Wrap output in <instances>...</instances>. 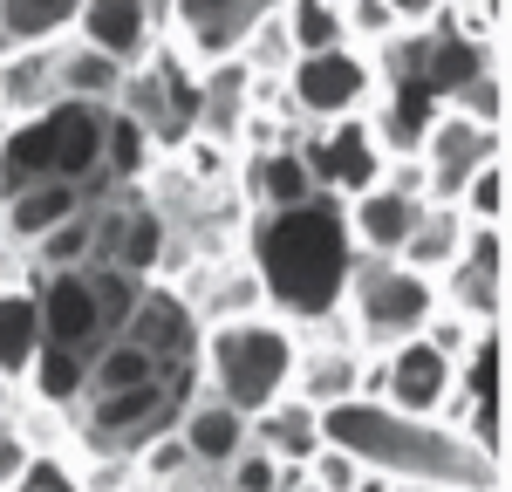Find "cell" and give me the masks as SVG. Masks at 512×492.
Masks as SVG:
<instances>
[{"label":"cell","mask_w":512,"mask_h":492,"mask_svg":"<svg viewBox=\"0 0 512 492\" xmlns=\"http://www.w3.org/2000/svg\"><path fill=\"white\" fill-rule=\"evenodd\" d=\"M239 253L260 274L267 315H280V322L301 328V335L335 322L349 267H355V246L342 233V205L308 199V205H294V212H253Z\"/></svg>","instance_id":"obj_1"},{"label":"cell","mask_w":512,"mask_h":492,"mask_svg":"<svg viewBox=\"0 0 512 492\" xmlns=\"http://www.w3.org/2000/svg\"><path fill=\"white\" fill-rule=\"evenodd\" d=\"M321 445L349 451L362 472H383L403 492H499V465H485L458 431L431 417H403L376 397L321 410Z\"/></svg>","instance_id":"obj_2"},{"label":"cell","mask_w":512,"mask_h":492,"mask_svg":"<svg viewBox=\"0 0 512 492\" xmlns=\"http://www.w3.org/2000/svg\"><path fill=\"white\" fill-rule=\"evenodd\" d=\"M294 356H301V328H287L280 315L219 322L198 335V397L239 410V417H260L287 397Z\"/></svg>","instance_id":"obj_3"},{"label":"cell","mask_w":512,"mask_h":492,"mask_svg":"<svg viewBox=\"0 0 512 492\" xmlns=\"http://www.w3.org/2000/svg\"><path fill=\"white\" fill-rule=\"evenodd\" d=\"M437 315V281L396 267V260H369L355 253L349 287H342V308H335V328L349 335L362 356H390L396 342H417Z\"/></svg>","instance_id":"obj_4"},{"label":"cell","mask_w":512,"mask_h":492,"mask_svg":"<svg viewBox=\"0 0 512 492\" xmlns=\"http://www.w3.org/2000/svg\"><path fill=\"white\" fill-rule=\"evenodd\" d=\"M287 110L301 130H321V123H349V117H369L383 82H376V62L362 48H328V55H301L287 82H280Z\"/></svg>","instance_id":"obj_5"},{"label":"cell","mask_w":512,"mask_h":492,"mask_svg":"<svg viewBox=\"0 0 512 492\" xmlns=\"http://www.w3.org/2000/svg\"><path fill=\"white\" fill-rule=\"evenodd\" d=\"M301 164H308V178H315V192L328 205H349L362 199L369 185H383V144H376V130L369 117H349V123H321V130H301Z\"/></svg>","instance_id":"obj_6"},{"label":"cell","mask_w":512,"mask_h":492,"mask_svg":"<svg viewBox=\"0 0 512 492\" xmlns=\"http://www.w3.org/2000/svg\"><path fill=\"white\" fill-rule=\"evenodd\" d=\"M362 397L403 410V417H431L437 424V410L458 397V363L437 356L424 335H417V342H396L390 356H369V369H362Z\"/></svg>","instance_id":"obj_7"},{"label":"cell","mask_w":512,"mask_h":492,"mask_svg":"<svg viewBox=\"0 0 512 492\" xmlns=\"http://www.w3.org/2000/svg\"><path fill=\"white\" fill-rule=\"evenodd\" d=\"M492 158H506V137L499 130H478L458 110H437L424 144H417V171H424V205H458L465 178L485 171Z\"/></svg>","instance_id":"obj_8"},{"label":"cell","mask_w":512,"mask_h":492,"mask_svg":"<svg viewBox=\"0 0 512 492\" xmlns=\"http://www.w3.org/2000/svg\"><path fill=\"white\" fill-rule=\"evenodd\" d=\"M198 315L192 301L178 294V281H151L144 287V301H137V315L123 322V342L130 349H144L151 363H158V376H185V369H198Z\"/></svg>","instance_id":"obj_9"},{"label":"cell","mask_w":512,"mask_h":492,"mask_svg":"<svg viewBox=\"0 0 512 492\" xmlns=\"http://www.w3.org/2000/svg\"><path fill=\"white\" fill-rule=\"evenodd\" d=\"M362 369H369V356H362L349 335L328 322V342L301 335V356H294V383H287V397H294V404H308V410L355 404V397H362Z\"/></svg>","instance_id":"obj_10"},{"label":"cell","mask_w":512,"mask_h":492,"mask_svg":"<svg viewBox=\"0 0 512 492\" xmlns=\"http://www.w3.org/2000/svg\"><path fill=\"white\" fill-rule=\"evenodd\" d=\"M76 41L96 48V55H110L117 69H137L164 41V14H158V0H82Z\"/></svg>","instance_id":"obj_11"},{"label":"cell","mask_w":512,"mask_h":492,"mask_svg":"<svg viewBox=\"0 0 512 492\" xmlns=\"http://www.w3.org/2000/svg\"><path fill=\"white\" fill-rule=\"evenodd\" d=\"M246 28H253V0H164V35L178 41L198 69L239 55Z\"/></svg>","instance_id":"obj_12"},{"label":"cell","mask_w":512,"mask_h":492,"mask_svg":"<svg viewBox=\"0 0 512 492\" xmlns=\"http://www.w3.org/2000/svg\"><path fill=\"white\" fill-rule=\"evenodd\" d=\"M35 308H41V342L48 349H82L96 356L110 335H103V315H96V294L82 274H41L35 281Z\"/></svg>","instance_id":"obj_13"},{"label":"cell","mask_w":512,"mask_h":492,"mask_svg":"<svg viewBox=\"0 0 512 492\" xmlns=\"http://www.w3.org/2000/svg\"><path fill=\"white\" fill-rule=\"evenodd\" d=\"M55 103H62V41L0 55V130L48 117Z\"/></svg>","instance_id":"obj_14"},{"label":"cell","mask_w":512,"mask_h":492,"mask_svg":"<svg viewBox=\"0 0 512 492\" xmlns=\"http://www.w3.org/2000/svg\"><path fill=\"white\" fill-rule=\"evenodd\" d=\"M171 431H178V445H185V458H192L198 479H219L239 451L253 445V417L212 404V397H192V404L178 410V424H171Z\"/></svg>","instance_id":"obj_15"},{"label":"cell","mask_w":512,"mask_h":492,"mask_svg":"<svg viewBox=\"0 0 512 492\" xmlns=\"http://www.w3.org/2000/svg\"><path fill=\"white\" fill-rule=\"evenodd\" d=\"M417 212H424L417 199H403V192H390V185H369L362 199L342 205V233H349L355 253H369V260H396L403 240H410V226H417Z\"/></svg>","instance_id":"obj_16"},{"label":"cell","mask_w":512,"mask_h":492,"mask_svg":"<svg viewBox=\"0 0 512 492\" xmlns=\"http://www.w3.org/2000/svg\"><path fill=\"white\" fill-rule=\"evenodd\" d=\"M41 123H48L55 178L89 192V185H96V171H103V123H110V110H89V103H55Z\"/></svg>","instance_id":"obj_17"},{"label":"cell","mask_w":512,"mask_h":492,"mask_svg":"<svg viewBox=\"0 0 512 492\" xmlns=\"http://www.w3.org/2000/svg\"><path fill=\"white\" fill-rule=\"evenodd\" d=\"M82 185H62V178H48V185H21V192H7L0 199V246H41L62 219H76L82 212Z\"/></svg>","instance_id":"obj_18"},{"label":"cell","mask_w":512,"mask_h":492,"mask_svg":"<svg viewBox=\"0 0 512 492\" xmlns=\"http://www.w3.org/2000/svg\"><path fill=\"white\" fill-rule=\"evenodd\" d=\"M253 117V76H246V62L226 55V62H212V69H198V130L205 144H219V151H233L239 123Z\"/></svg>","instance_id":"obj_19"},{"label":"cell","mask_w":512,"mask_h":492,"mask_svg":"<svg viewBox=\"0 0 512 492\" xmlns=\"http://www.w3.org/2000/svg\"><path fill=\"white\" fill-rule=\"evenodd\" d=\"M41 356V308L28 281H0V390H21L28 363Z\"/></svg>","instance_id":"obj_20"},{"label":"cell","mask_w":512,"mask_h":492,"mask_svg":"<svg viewBox=\"0 0 512 492\" xmlns=\"http://www.w3.org/2000/svg\"><path fill=\"white\" fill-rule=\"evenodd\" d=\"M458 253H465V219H458V205H424L417 226H410V240H403V253H396V267L437 281V274L458 267Z\"/></svg>","instance_id":"obj_21"},{"label":"cell","mask_w":512,"mask_h":492,"mask_svg":"<svg viewBox=\"0 0 512 492\" xmlns=\"http://www.w3.org/2000/svg\"><path fill=\"white\" fill-rule=\"evenodd\" d=\"M82 0H0V55L14 48H48L76 35Z\"/></svg>","instance_id":"obj_22"},{"label":"cell","mask_w":512,"mask_h":492,"mask_svg":"<svg viewBox=\"0 0 512 492\" xmlns=\"http://www.w3.org/2000/svg\"><path fill=\"white\" fill-rule=\"evenodd\" d=\"M253 445L267 451L274 465H308V458L321 451V410L280 397L274 410H260V417H253Z\"/></svg>","instance_id":"obj_23"},{"label":"cell","mask_w":512,"mask_h":492,"mask_svg":"<svg viewBox=\"0 0 512 492\" xmlns=\"http://www.w3.org/2000/svg\"><path fill=\"white\" fill-rule=\"evenodd\" d=\"M21 390H28V404H41V410H76L82 397H89V356H82V349H48V342H41V356L28 363Z\"/></svg>","instance_id":"obj_24"},{"label":"cell","mask_w":512,"mask_h":492,"mask_svg":"<svg viewBox=\"0 0 512 492\" xmlns=\"http://www.w3.org/2000/svg\"><path fill=\"white\" fill-rule=\"evenodd\" d=\"M123 76L110 55H96V48H82L76 35L62 41V103H89V110H117L123 96Z\"/></svg>","instance_id":"obj_25"},{"label":"cell","mask_w":512,"mask_h":492,"mask_svg":"<svg viewBox=\"0 0 512 492\" xmlns=\"http://www.w3.org/2000/svg\"><path fill=\"white\" fill-rule=\"evenodd\" d=\"M280 28L294 41V62L301 55H328V48H349L342 41V0H280Z\"/></svg>","instance_id":"obj_26"},{"label":"cell","mask_w":512,"mask_h":492,"mask_svg":"<svg viewBox=\"0 0 512 492\" xmlns=\"http://www.w3.org/2000/svg\"><path fill=\"white\" fill-rule=\"evenodd\" d=\"M144 383H164V376H158V363H151L144 349H130L123 335L89 356V397H123V390H144Z\"/></svg>","instance_id":"obj_27"},{"label":"cell","mask_w":512,"mask_h":492,"mask_svg":"<svg viewBox=\"0 0 512 492\" xmlns=\"http://www.w3.org/2000/svg\"><path fill=\"white\" fill-rule=\"evenodd\" d=\"M499 376H506V328H478L458 356V397L499 404Z\"/></svg>","instance_id":"obj_28"},{"label":"cell","mask_w":512,"mask_h":492,"mask_svg":"<svg viewBox=\"0 0 512 492\" xmlns=\"http://www.w3.org/2000/svg\"><path fill=\"white\" fill-rule=\"evenodd\" d=\"M28 260H35V274H82V267L96 260V226H89V205H82L76 219H62V226H55L41 246H28Z\"/></svg>","instance_id":"obj_29"},{"label":"cell","mask_w":512,"mask_h":492,"mask_svg":"<svg viewBox=\"0 0 512 492\" xmlns=\"http://www.w3.org/2000/svg\"><path fill=\"white\" fill-rule=\"evenodd\" d=\"M444 110H458L465 123L506 137V76H499V62H492V69H478L472 82H458V89L444 96Z\"/></svg>","instance_id":"obj_30"},{"label":"cell","mask_w":512,"mask_h":492,"mask_svg":"<svg viewBox=\"0 0 512 492\" xmlns=\"http://www.w3.org/2000/svg\"><path fill=\"white\" fill-rule=\"evenodd\" d=\"M82 281H89V294H96L103 335L117 342V335H123V322L137 315V301H144V287H151V281H130L123 267H82Z\"/></svg>","instance_id":"obj_31"},{"label":"cell","mask_w":512,"mask_h":492,"mask_svg":"<svg viewBox=\"0 0 512 492\" xmlns=\"http://www.w3.org/2000/svg\"><path fill=\"white\" fill-rule=\"evenodd\" d=\"M458 219H465V226H506V158H492L485 171L465 178V192H458Z\"/></svg>","instance_id":"obj_32"},{"label":"cell","mask_w":512,"mask_h":492,"mask_svg":"<svg viewBox=\"0 0 512 492\" xmlns=\"http://www.w3.org/2000/svg\"><path fill=\"white\" fill-rule=\"evenodd\" d=\"M403 35V21L390 14V0H342V41L362 48V55H376V48H390Z\"/></svg>","instance_id":"obj_33"},{"label":"cell","mask_w":512,"mask_h":492,"mask_svg":"<svg viewBox=\"0 0 512 492\" xmlns=\"http://www.w3.org/2000/svg\"><path fill=\"white\" fill-rule=\"evenodd\" d=\"M301 472H308V492H355V479H362V465H355L349 451H335V445H321Z\"/></svg>","instance_id":"obj_34"},{"label":"cell","mask_w":512,"mask_h":492,"mask_svg":"<svg viewBox=\"0 0 512 492\" xmlns=\"http://www.w3.org/2000/svg\"><path fill=\"white\" fill-rule=\"evenodd\" d=\"M465 267H485V274H506V226H465Z\"/></svg>","instance_id":"obj_35"},{"label":"cell","mask_w":512,"mask_h":492,"mask_svg":"<svg viewBox=\"0 0 512 492\" xmlns=\"http://www.w3.org/2000/svg\"><path fill=\"white\" fill-rule=\"evenodd\" d=\"M35 451H28V438H21V424H14V410L0 417V492L21 479V465H28Z\"/></svg>","instance_id":"obj_36"},{"label":"cell","mask_w":512,"mask_h":492,"mask_svg":"<svg viewBox=\"0 0 512 492\" xmlns=\"http://www.w3.org/2000/svg\"><path fill=\"white\" fill-rule=\"evenodd\" d=\"M437 7H444V0H390V14L403 21V28H424V21H437Z\"/></svg>","instance_id":"obj_37"},{"label":"cell","mask_w":512,"mask_h":492,"mask_svg":"<svg viewBox=\"0 0 512 492\" xmlns=\"http://www.w3.org/2000/svg\"><path fill=\"white\" fill-rule=\"evenodd\" d=\"M355 492H403V486H390L383 472H362V479H355Z\"/></svg>","instance_id":"obj_38"},{"label":"cell","mask_w":512,"mask_h":492,"mask_svg":"<svg viewBox=\"0 0 512 492\" xmlns=\"http://www.w3.org/2000/svg\"><path fill=\"white\" fill-rule=\"evenodd\" d=\"M178 492H226V486H219V479H185Z\"/></svg>","instance_id":"obj_39"},{"label":"cell","mask_w":512,"mask_h":492,"mask_svg":"<svg viewBox=\"0 0 512 492\" xmlns=\"http://www.w3.org/2000/svg\"><path fill=\"white\" fill-rule=\"evenodd\" d=\"M267 7H280V0H253V14H267Z\"/></svg>","instance_id":"obj_40"},{"label":"cell","mask_w":512,"mask_h":492,"mask_svg":"<svg viewBox=\"0 0 512 492\" xmlns=\"http://www.w3.org/2000/svg\"><path fill=\"white\" fill-rule=\"evenodd\" d=\"M158 14H164V0H158Z\"/></svg>","instance_id":"obj_41"},{"label":"cell","mask_w":512,"mask_h":492,"mask_svg":"<svg viewBox=\"0 0 512 492\" xmlns=\"http://www.w3.org/2000/svg\"><path fill=\"white\" fill-rule=\"evenodd\" d=\"M301 492H308V486H301Z\"/></svg>","instance_id":"obj_42"}]
</instances>
